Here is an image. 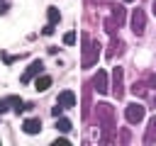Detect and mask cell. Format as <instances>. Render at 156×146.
<instances>
[{"mask_svg":"<svg viewBox=\"0 0 156 146\" xmlns=\"http://www.w3.org/2000/svg\"><path fill=\"white\" fill-rule=\"evenodd\" d=\"M112 95H115L117 100L124 95V88H122V68H119V66L112 71Z\"/></svg>","mask_w":156,"mask_h":146,"instance_id":"5","label":"cell"},{"mask_svg":"<svg viewBox=\"0 0 156 146\" xmlns=\"http://www.w3.org/2000/svg\"><path fill=\"white\" fill-rule=\"evenodd\" d=\"M71 127H73L71 119H63V117H61V119L56 122V129H58V131H71Z\"/></svg>","mask_w":156,"mask_h":146,"instance_id":"15","label":"cell"},{"mask_svg":"<svg viewBox=\"0 0 156 146\" xmlns=\"http://www.w3.org/2000/svg\"><path fill=\"white\" fill-rule=\"evenodd\" d=\"M122 51H124V44H122V41H119V39H115V36H112V51H110V54H107V56H115V54H117V56H119V54H122Z\"/></svg>","mask_w":156,"mask_h":146,"instance_id":"13","label":"cell"},{"mask_svg":"<svg viewBox=\"0 0 156 146\" xmlns=\"http://www.w3.org/2000/svg\"><path fill=\"white\" fill-rule=\"evenodd\" d=\"M63 44H68V46H71V44H76V32H68V34L63 36Z\"/></svg>","mask_w":156,"mask_h":146,"instance_id":"16","label":"cell"},{"mask_svg":"<svg viewBox=\"0 0 156 146\" xmlns=\"http://www.w3.org/2000/svg\"><path fill=\"white\" fill-rule=\"evenodd\" d=\"M151 10H154V15H156V0H154V5H151Z\"/></svg>","mask_w":156,"mask_h":146,"instance_id":"20","label":"cell"},{"mask_svg":"<svg viewBox=\"0 0 156 146\" xmlns=\"http://www.w3.org/2000/svg\"><path fill=\"white\" fill-rule=\"evenodd\" d=\"M83 68H90L93 63H98V56H100V44L98 41H90L88 34H83Z\"/></svg>","mask_w":156,"mask_h":146,"instance_id":"2","label":"cell"},{"mask_svg":"<svg viewBox=\"0 0 156 146\" xmlns=\"http://www.w3.org/2000/svg\"><path fill=\"white\" fill-rule=\"evenodd\" d=\"M93 85H95L98 92H107V90H110V88H107V73H105V71H98L95 78H93Z\"/></svg>","mask_w":156,"mask_h":146,"instance_id":"7","label":"cell"},{"mask_svg":"<svg viewBox=\"0 0 156 146\" xmlns=\"http://www.w3.org/2000/svg\"><path fill=\"white\" fill-rule=\"evenodd\" d=\"M58 105H61L63 109H68V107H76V95H73L71 90H63V92L58 95Z\"/></svg>","mask_w":156,"mask_h":146,"instance_id":"8","label":"cell"},{"mask_svg":"<svg viewBox=\"0 0 156 146\" xmlns=\"http://www.w3.org/2000/svg\"><path fill=\"white\" fill-rule=\"evenodd\" d=\"M98 119L102 124V141L110 139V129L115 127V114H112V107L107 102H100L98 105Z\"/></svg>","mask_w":156,"mask_h":146,"instance_id":"1","label":"cell"},{"mask_svg":"<svg viewBox=\"0 0 156 146\" xmlns=\"http://www.w3.org/2000/svg\"><path fill=\"white\" fill-rule=\"evenodd\" d=\"M49 10V24H56L58 19H61V12L56 10V7H46Z\"/></svg>","mask_w":156,"mask_h":146,"instance_id":"14","label":"cell"},{"mask_svg":"<svg viewBox=\"0 0 156 146\" xmlns=\"http://www.w3.org/2000/svg\"><path fill=\"white\" fill-rule=\"evenodd\" d=\"M144 114H146V109H144L139 102H132V105H127V109H124V117H127L129 124H139V122L144 119Z\"/></svg>","mask_w":156,"mask_h":146,"instance_id":"3","label":"cell"},{"mask_svg":"<svg viewBox=\"0 0 156 146\" xmlns=\"http://www.w3.org/2000/svg\"><path fill=\"white\" fill-rule=\"evenodd\" d=\"M49 85H51V78H49V75H41V78H37V83H34V88H37L39 92H41V90H46Z\"/></svg>","mask_w":156,"mask_h":146,"instance_id":"11","label":"cell"},{"mask_svg":"<svg viewBox=\"0 0 156 146\" xmlns=\"http://www.w3.org/2000/svg\"><path fill=\"white\" fill-rule=\"evenodd\" d=\"M10 10V0H0V15H5Z\"/></svg>","mask_w":156,"mask_h":146,"instance_id":"17","label":"cell"},{"mask_svg":"<svg viewBox=\"0 0 156 146\" xmlns=\"http://www.w3.org/2000/svg\"><path fill=\"white\" fill-rule=\"evenodd\" d=\"M41 68H44V66H41V61H32V63H29V68L22 73V83H29L37 73H41Z\"/></svg>","mask_w":156,"mask_h":146,"instance_id":"6","label":"cell"},{"mask_svg":"<svg viewBox=\"0 0 156 146\" xmlns=\"http://www.w3.org/2000/svg\"><path fill=\"white\" fill-rule=\"evenodd\" d=\"M154 100H156V97H154Z\"/></svg>","mask_w":156,"mask_h":146,"instance_id":"22","label":"cell"},{"mask_svg":"<svg viewBox=\"0 0 156 146\" xmlns=\"http://www.w3.org/2000/svg\"><path fill=\"white\" fill-rule=\"evenodd\" d=\"M22 129H24V134H39L41 131V119H24Z\"/></svg>","mask_w":156,"mask_h":146,"instance_id":"9","label":"cell"},{"mask_svg":"<svg viewBox=\"0 0 156 146\" xmlns=\"http://www.w3.org/2000/svg\"><path fill=\"white\" fill-rule=\"evenodd\" d=\"M7 105H10V100L5 97V100H0V114H5L7 112Z\"/></svg>","mask_w":156,"mask_h":146,"instance_id":"18","label":"cell"},{"mask_svg":"<svg viewBox=\"0 0 156 146\" xmlns=\"http://www.w3.org/2000/svg\"><path fill=\"white\" fill-rule=\"evenodd\" d=\"M112 10H115V12H112V19H115L117 24H122V22H124V7L117 5V7H112Z\"/></svg>","mask_w":156,"mask_h":146,"instance_id":"12","label":"cell"},{"mask_svg":"<svg viewBox=\"0 0 156 146\" xmlns=\"http://www.w3.org/2000/svg\"><path fill=\"white\" fill-rule=\"evenodd\" d=\"M61 109H63V107H61V105H58V102H56V107H54V109H51V114H54V117H58V114H61Z\"/></svg>","mask_w":156,"mask_h":146,"instance_id":"19","label":"cell"},{"mask_svg":"<svg viewBox=\"0 0 156 146\" xmlns=\"http://www.w3.org/2000/svg\"><path fill=\"white\" fill-rule=\"evenodd\" d=\"M156 141V117L149 119V127H146V134H144V144H154Z\"/></svg>","mask_w":156,"mask_h":146,"instance_id":"10","label":"cell"},{"mask_svg":"<svg viewBox=\"0 0 156 146\" xmlns=\"http://www.w3.org/2000/svg\"><path fill=\"white\" fill-rule=\"evenodd\" d=\"M144 29H146V15H144V10L136 7V10L132 12V32H134L136 36H141Z\"/></svg>","mask_w":156,"mask_h":146,"instance_id":"4","label":"cell"},{"mask_svg":"<svg viewBox=\"0 0 156 146\" xmlns=\"http://www.w3.org/2000/svg\"><path fill=\"white\" fill-rule=\"evenodd\" d=\"M124 2H134V0H124Z\"/></svg>","mask_w":156,"mask_h":146,"instance_id":"21","label":"cell"}]
</instances>
